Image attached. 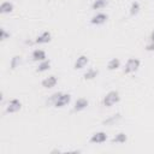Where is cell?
Instances as JSON below:
<instances>
[{"mask_svg": "<svg viewBox=\"0 0 154 154\" xmlns=\"http://www.w3.org/2000/svg\"><path fill=\"white\" fill-rule=\"evenodd\" d=\"M120 101V95H119V93L117 91V90H111V91H108L105 96H103V99H102V106H105V107H112L113 105H116V103H118Z\"/></svg>", "mask_w": 154, "mask_h": 154, "instance_id": "1", "label": "cell"}, {"mask_svg": "<svg viewBox=\"0 0 154 154\" xmlns=\"http://www.w3.org/2000/svg\"><path fill=\"white\" fill-rule=\"evenodd\" d=\"M141 66V61L140 59L137 58H130L128 59V61L125 63V66H124V73L129 75V73H134L136 72Z\"/></svg>", "mask_w": 154, "mask_h": 154, "instance_id": "2", "label": "cell"}, {"mask_svg": "<svg viewBox=\"0 0 154 154\" xmlns=\"http://www.w3.org/2000/svg\"><path fill=\"white\" fill-rule=\"evenodd\" d=\"M107 138L108 137L105 131H96L90 136L89 141H90V143H94V144H101V143H105L107 141Z\"/></svg>", "mask_w": 154, "mask_h": 154, "instance_id": "3", "label": "cell"}, {"mask_svg": "<svg viewBox=\"0 0 154 154\" xmlns=\"http://www.w3.org/2000/svg\"><path fill=\"white\" fill-rule=\"evenodd\" d=\"M107 19H108V14L107 13L97 12L90 18V24H93V25H102V24H105L107 22Z\"/></svg>", "mask_w": 154, "mask_h": 154, "instance_id": "4", "label": "cell"}, {"mask_svg": "<svg viewBox=\"0 0 154 154\" xmlns=\"http://www.w3.org/2000/svg\"><path fill=\"white\" fill-rule=\"evenodd\" d=\"M70 101H71V95L69 93H61L60 96L58 97V100L54 102L53 106L55 108H61V107L66 106L67 103H70Z\"/></svg>", "mask_w": 154, "mask_h": 154, "instance_id": "5", "label": "cell"}, {"mask_svg": "<svg viewBox=\"0 0 154 154\" xmlns=\"http://www.w3.org/2000/svg\"><path fill=\"white\" fill-rule=\"evenodd\" d=\"M20 108H22V102L18 99H12V100L8 101L5 111H6V113H16Z\"/></svg>", "mask_w": 154, "mask_h": 154, "instance_id": "6", "label": "cell"}, {"mask_svg": "<svg viewBox=\"0 0 154 154\" xmlns=\"http://www.w3.org/2000/svg\"><path fill=\"white\" fill-rule=\"evenodd\" d=\"M57 83H58V78H57L54 75H51V76H48V77L43 78V79H42V82H41L42 87H43V88H46V89H51V88L55 87V85H57Z\"/></svg>", "mask_w": 154, "mask_h": 154, "instance_id": "7", "label": "cell"}, {"mask_svg": "<svg viewBox=\"0 0 154 154\" xmlns=\"http://www.w3.org/2000/svg\"><path fill=\"white\" fill-rule=\"evenodd\" d=\"M88 105H89V101H88L85 97H78V99L75 101V103H73V111L81 112V111L85 109V108L88 107Z\"/></svg>", "mask_w": 154, "mask_h": 154, "instance_id": "8", "label": "cell"}, {"mask_svg": "<svg viewBox=\"0 0 154 154\" xmlns=\"http://www.w3.org/2000/svg\"><path fill=\"white\" fill-rule=\"evenodd\" d=\"M51 40H52V35H51V32L49 31H42L36 38H35V43H37V45H45V43H48V42H51Z\"/></svg>", "mask_w": 154, "mask_h": 154, "instance_id": "9", "label": "cell"}, {"mask_svg": "<svg viewBox=\"0 0 154 154\" xmlns=\"http://www.w3.org/2000/svg\"><path fill=\"white\" fill-rule=\"evenodd\" d=\"M45 59H47V54H46V52H45L43 49L36 48V49L32 51V53H31V60H32V61L40 63V61H42V60H45Z\"/></svg>", "mask_w": 154, "mask_h": 154, "instance_id": "10", "label": "cell"}, {"mask_svg": "<svg viewBox=\"0 0 154 154\" xmlns=\"http://www.w3.org/2000/svg\"><path fill=\"white\" fill-rule=\"evenodd\" d=\"M88 63H89L88 57H87V55H84V54H82V55H79V57L76 59V61H75V64H73V69H75V70L84 69V67L87 66V64H88Z\"/></svg>", "mask_w": 154, "mask_h": 154, "instance_id": "11", "label": "cell"}, {"mask_svg": "<svg viewBox=\"0 0 154 154\" xmlns=\"http://www.w3.org/2000/svg\"><path fill=\"white\" fill-rule=\"evenodd\" d=\"M120 118H122V114H120V113H114V114L107 117L106 119H103L102 124H103V125H108V126H111V125H114L118 120H120Z\"/></svg>", "mask_w": 154, "mask_h": 154, "instance_id": "12", "label": "cell"}, {"mask_svg": "<svg viewBox=\"0 0 154 154\" xmlns=\"http://www.w3.org/2000/svg\"><path fill=\"white\" fill-rule=\"evenodd\" d=\"M49 69H51V60L45 59L38 63V65L36 67V72H45V71H48Z\"/></svg>", "mask_w": 154, "mask_h": 154, "instance_id": "13", "label": "cell"}, {"mask_svg": "<svg viewBox=\"0 0 154 154\" xmlns=\"http://www.w3.org/2000/svg\"><path fill=\"white\" fill-rule=\"evenodd\" d=\"M13 8H14V6H13L12 2H10V1H4V2L0 5V13H2V14L10 13V12L13 11Z\"/></svg>", "mask_w": 154, "mask_h": 154, "instance_id": "14", "label": "cell"}, {"mask_svg": "<svg viewBox=\"0 0 154 154\" xmlns=\"http://www.w3.org/2000/svg\"><path fill=\"white\" fill-rule=\"evenodd\" d=\"M126 141H128V135L125 132H118L112 138V143H125Z\"/></svg>", "mask_w": 154, "mask_h": 154, "instance_id": "15", "label": "cell"}, {"mask_svg": "<svg viewBox=\"0 0 154 154\" xmlns=\"http://www.w3.org/2000/svg\"><path fill=\"white\" fill-rule=\"evenodd\" d=\"M140 10H141V4H140V1L135 0V1L131 2L130 7H129V13H130L131 16H136V14L140 12Z\"/></svg>", "mask_w": 154, "mask_h": 154, "instance_id": "16", "label": "cell"}, {"mask_svg": "<svg viewBox=\"0 0 154 154\" xmlns=\"http://www.w3.org/2000/svg\"><path fill=\"white\" fill-rule=\"evenodd\" d=\"M120 67V60L118 58H112L108 63H107V69L109 71H114V70H118Z\"/></svg>", "mask_w": 154, "mask_h": 154, "instance_id": "17", "label": "cell"}, {"mask_svg": "<svg viewBox=\"0 0 154 154\" xmlns=\"http://www.w3.org/2000/svg\"><path fill=\"white\" fill-rule=\"evenodd\" d=\"M97 75H99V70H96V69H94V67H90V69H88V70L83 73V78H84V79H94Z\"/></svg>", "mask_w": 154, "mask_h": 154, "instance_id": "18", "label": "cell"}, {"mask_svg": "<svg viewBox=\"0 0 154 154\" xmlns=\"http://www.w3.org/2000/svg\"><path fill=\"white\" fill-rule=\"evenodd\" d=\"M106 6H107V0H94L91 4L93 10H102Z\"/></svg>", "mask_w": 154, "mask_h": 154, "instance_id": "19", "label": "cell"}, {"mask_svg": "<svg viewBox=\"0 0 154 154\" xmlns=\"http://www.w3.org/2000/svg\"><path fill=\"white\" fill-rule=\"evenodd\" d=\"M20 61H22L20 55H14V57H12V59H11V61H10V67H11L12 70L17 69V67L19 66Z\"/></svg>", "mask_w": 154, "mask_h": 154, "instance_id": "20", "label": "cell"}, {"mask_svg": "<svg viewBox=\"0 0 154 154\" xmlns=\"http://www.w3.org/2000/svg\"><path fill=\"white\" fill-rule=\"evenodd\" d=\"M61 91H57V93H53L48 99H47V105H54V102L58 100V97L60 96Z\"/></svg>", "mask_w": 154, "mask_h": 154, "instance_id": "21", "label": "cell"}, {"mask_svg": "<svg viewBox=\"0 0 154 154\" xmlns=\"http://www.w3.org/2000/svg\"><path fill=\"white\" fill-rule=\"evenodd\" d=\"M0 38H1V41H5L6 38H8L10 37V32H7L6 31V29H4V28H1V30H0Z\"/></svg>", "mask_w": 154, "mask_h": 154, "instance_id": "22", "label": "cell"}, {"mask_svg": "<svg viewBox=\"0 0 154 154\" xmlns=\"http://www.w3.org/2000/svg\"><path fill=\"white\" fill-rule=\"evenodd\" d=\"M146 51L148 52H154V41H149L146 45Z\"/></svg>", "mask_w": 154, "mask_h": 154, "instance_id": "23", "label": "cell"}, {"mask_svg": "<svg viewBox=\"0 0 154 154\" xmlns=\"http://www.w3.org/2000/svg\"><path fill=\"white\" fill-rule=\"evenodd\" d=\"M149 41H154V30L150 32V35H149Z\"/></svg>", "mask_w": 154, "mask_h": 154, "instance_id": "24", "label": "cell"}]
</instances>
